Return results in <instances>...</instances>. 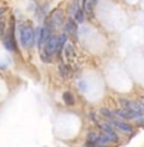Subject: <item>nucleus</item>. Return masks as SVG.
<instances>
[{
    "instance_id": "14",
    "label": "nucleus",
    "mask_w": 144,
    "mask_h": 147,
    "mask_svg": "<svg viewBox=\"0 0 144 147\" xmlns=\"http://www.w3.org/2000/svg\"><path fill=\"white\" fill-rule=\"evenodd\" d=\"M75 21L78 23H83L84 22V10L83 9H79L75 12Z\"/></svg>"
},
{
    "instance_id": "8",
    "label": "nucleus",
    "mask_w": 144,
    "mask_h": 147,
    "mask_svg": "<svg viewBox=\"0 0 144 147\" xmlns=\"http://www.w3.org/2000/svg\"><path fill=\"white\" fill-rule=\"evenodd\" d=\"M114 113L116 117H120V118H123V119H135L137 117H139L138 114L133 113L131 110L126 109V107H124V109H117V110H115Z\"/></svg>"
},
{
    "instance_id": "10",
    "label": "nucleus",
    "mask_w": 144,
    "mask_h": 147,
    "mask_svg": "<svg viewBox=\"0 0 144 147\" xmlns=\"http://www.w3.org/2000/svg\"><path fill=\"white\" fill-rule=\"evenodd\" d=\"M66 38H68L66 33H61L58 37V50H63L64 45L66 44Z\"/></svg>"
},
{
    "instance_id": "17",
    "label": "nucleus",
    "mask_w": 144,
    "mask_h": 147,
    "mask_svg": "<svg viewBox=\"0 0 144 147\" xmlns=\"http://www.w3.org/2000/svg\"><path fill=\"white\" fill-rule=\"evenodd\" d=\"M139 104H140V105H142V106L144 107V97H142V98H140V100H139Z\"/></svg>"
},
{
    "instance_id": "7",
    "label": "nucleus",
    "mask_w": 144,
    "mask_h": 147,
    "mask_svg": "<svg viewBox=\"0 0 144 147\" xmlns=\"http://www.w3.org/2000/svg\"><path fill=\"white\" fill-rule=\"evenodd\" d=\"M63 17H64L63 10H60V9L54 10L52 16H51V19H50V22H51V24H52L54 28L61 27V24H63Z\"/></svg>"
},
{
    "instance_id": "11",
    "label": "nucleus",
    "mask_w": 144,
    "mask_h": 147,
    "mask_svg": "<svg viewBox=\"0 0 144 147\" xmlns=\"http://www.w3.org/2000/svg\"><path fill=\"white\" fill-rule=\"evenodd\" d=\"M63 100L66 105H73L74 104V96H73V94H70V92H64Z\"/></svg>"
},
{
    "instance_id": "16",
    "label": "nucleus",
    "mask_w": 144,
    "mask_h": 147,
    "mask_svg": "<svg viewBox=\"0 0 144 147\" xmlns=\"http://www.w3.org/2000/svg\"><path fill=\"white\" fill-rule=\"evenodd\" d=\"M59 69H60V74L63 76L64 78H66L68 74H69V73H68V68L64 65V64H60V65H59Z\"/></svg>"
},
{
    "instance_id": "3",
    "label": "nucleus",
    "mask_w": 144,
    "mask_h": 147,
    "mask_svg": "<svg viewBox=\"0 0 144 147\" xmlns=\"http://www.w3.org/2000/svg\"><path fill=\"white\" fill-rule=\"evenodd\" d=\"M100 128H101V133L105 136L110 142H117L119 141L117 134L114 132V128H112L111 124H107V123L100 124Z\"/></svg>"
},
{
    "instance_id": "9",
    "label": "nucleus",
    "mask_w": 144,
    "mask_h": 147,
    "mask_svg": "<svg viewBox=\"0 0 144 147\" xmlns=\"http://www.w3.org/2000/svg\"><path fill=\"white\" fill-rule=\"evenodd\" d=\"M50 30L49 27H42L41 31H40V37H38V46L41 47L42 44H45V42L47 41V38L50 37Z\"/></svg>"
},
{
    "instance_id": "1",
    "label": "nucleus",
    "mask_w": 144,
    "mask_h": 147,
    "mask_svg": "<svg viewBox=\"0 0 144 147\" xmlns=\"http://www.w3.org/2000/svg\"><path fill=\"white\" fill-rule=\"evenodd\" d=\"M19 40L24 47H32L35 42V31L29 24H23L19 30Z\"/></svg>"
},
{
    "instance_id": "4",
    "label": "nucleus",
    "mask_w": 144,
    "mask_h": 147,
    "mask_svg": "<svg viewBox=\"0 0 144 147\" xmlns=\"http://www.w3.org/2000/svg\"><path fill=\"white\" fill-rule=\"evenodd\" d=\"M120 102L124 105V107L131 110L133 113L138 115H144V107L139 104V101H133V100H120Z\"/></svg>"
},
{
    "instance_id": "13",
    "label": "nucleus",
    "mask_w": 144,
    "mask_h": 147,
    "mask_svg": "<svg viewBox=\"0 0 144 147\" xmlns=\"http://www.w3.org/2000/svg\"><path fill=\"white\" fill-rule=\"evenodd\" d=\"M101 114H102L103 117L109 118V119H114V118L116 117L114 111H110V110H109V109H106V107H102V109H101Z\"/></svg>"
},
{
    "instance_id": "6",
    "label": "nucleus",
    "mask_w": 144,
    "mask_h": 147,
    "mask_svg": "<svg viewBox=\"0 0 144 147\" xmlns=\"http://www.w3.org/2000/svg\"><path fill=\"white\" fill-rule=\"evenodd\" d=\"M112 127H115V128L117 129V131H120L121 133H125V134H129L133 132V127L130 124L125 123V121L123 120H117V119H112V123H111Z\"/></svg>"
},
{
    "instance_id": "12",
    "label": "nucleus",
    "mask_w": 144,
    "mask_h": 147,
    "mask_svg": "<svg viewBox=\"0 0 144 147\" xmlns=\"http://www.w3.org/2000/svg\"><path fill=\"white\" fill-rule=\"evenodd\" d=\"M64 54H65L66 59H73V55H74V50H73L72 45H66L65 49H64Z\"/></svg>"
},
{
    "instance_id": "2",
    "label": "nucleus",
    "mask_w": 144,
    "mask_h": 147,
    "mask_svg": "<svg viewBox=\"0 0 144 147\" xmlns=\"http://www.w3.org/2000/svg\"><path fill=\"white\" fill-rule=\"evenodd\" d=\"M87 141H88L89 145L100 146V147L106 146L107 143L110 142V141L107 140V138L102 133H101V134H98V133H89L88 137H87Z\"/></svg>"
},
{
    "instance_id": "18",
    "label": "nucleus",
    "mask_w": 144,
    "mask_h": 147,
    "mask_svg": "<svg viewBox=\"0 0 144 147\" xmlns=\"http://www.w3.org/2000/svg\"><path fill=\"white\" fill-rule=\"evenodd\" d=\"M5 10H7V8L1 7V8H0V14H3V13H4V12H5Z\"/></svg>"
},
{
    "instance_id": "15",
    "label": "nucleus",
    "mask_w": 144,
    "mask_h": 147,
    "mask_svg": "<svg viewBox=\"0 0 144 147\" xmlns=\"http://www.w3.org/2000/svg\"><path fill=\"white\" fill-rule=\"evenodd\" d=\"M65 27H66V31H70V32H75V31H77V26H75V23L72 19H69V21L66 22Z\"/></svg>"
},
{
    "instance_id": "5",
    "label": "nucleus",
    "mask_w": 144,
    "mask_h": 147,
    "mask_svg": "<svg viewBox=\"0 0 144 147\" xmlns=\"http://www.w3.org/2000/svg\"><path fill=\"white\" fill-rule=\"evenodd\" d=\"M58 51V36H50L45 42V53L47 55H52Z\"/></svg>"
}]
</instances>
